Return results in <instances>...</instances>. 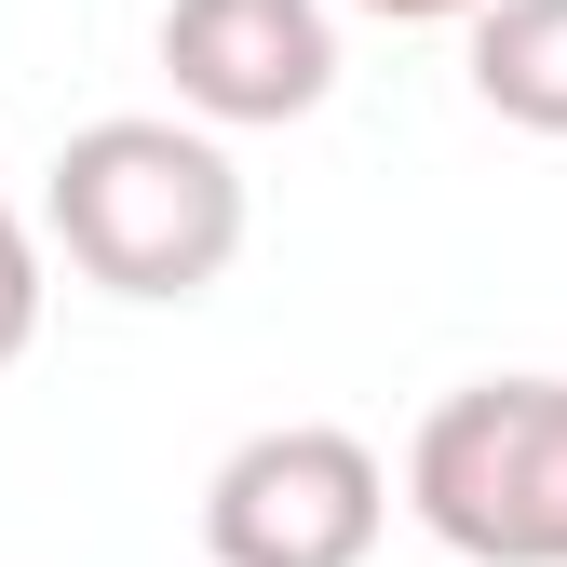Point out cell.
I'll return each mask as SVG.
<instances>
[{
    "label": "cell",
    "instance_id": "obj_5",
    "mask_svg": "<svg viewBox=\"0 0 567 567\" xmlns=\"http://www.w3.org/2000/svg\"><path fill=\"white\" fill-rule=\"evenodd\" d=\"M460 68L514 135H567V0H473Z\"/></svg>",
    "mask_w": 567,
    "mask_h": 567
},
{
    "label": "cell",
    "instance_id": "obj_4",
    "mask_svg": "<svg viewBox=\"0 0 567 567\" xmlns=\"http://www.w3.org/2000/svg\"><path fill=\"white\" fill-rule=\"evenodd\" d=\"M163 82L217 135L311 122L338 95V0H163Z\"/></svg>",
    "mask_w": 567,
    "mask_h": 567
},
{
    "label": "cell",
    "instance_id": "obj_6",
    "mask_svg": "<svg viewBox=\"0 0 567 567\" xmlns=\"http://www.w3.org/2000/svg\"><path fill=\"white\" fill-rule=\"evenodd\" d=\"M41 338V230L14 217V189H0V365Z\"/></svg>",
    "mask_w": 567,
    "mask_h": 567
},
{
    "label": "cell",
    "instance_id": "obj_7",
    "mask_svg": "<svg viewBox=\"0 0 567 567\" xmlns=\"http://www.w3.org/2000/svg\"><path fill=\"white\" fill-rule=\"evenodd\" d=\"M351 14H379V28H460L473 0H351Z\"/></svg>",
    "mask_w": 567,
    "mask_h": 567
},
{
    "label": "cell",
    "instance_id": "obj_1",
    "mask_svg": "<svg viewBox=\"0 0 567 567\" xmlns=\"http://www.w3.org/2000/svg\"><path fill=\"white\" fill-rule=\"evenodd\" d=\"M41 230L54 257L109 284L135 311H189L217 298L244 257V163L217 150V122H163V109H109L54 150L41 176Z\"/></svg>",
    "mask_w": 567,
    "mask_h": 567
},
{
    "label": "cell",
    "instance_id": "obj_3",
    "mask_svg": "<svg viewBox=\"0 0 567 567\" xmlns=\"http://www.w3.org/2000/svg\"><path fill=\"white\" fill-rule=\"evenodd\" d=\"M392 527V473L338 419H270L203 473V554L217 567H365Z\"/></svg>",
    "mask_w": 567,
    "mask_h": 567
},
{
    "label": "cell",
    "instance_id": "obj_2",
    "mask_svg": "<svg viewBox=\"0 0 567 567\" xmlns=\"http://www.w3.org/2000/svg\"><path fill=\"white\" fill-rule=\"evenodd\" d=\"M405 514L460 567H567V379H460L405 446Z\"/></svg>",
    "mask_w": 567,
    "mask_h": 567
}]
</instances>
